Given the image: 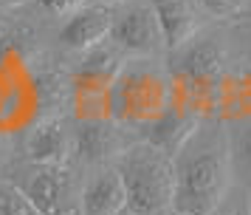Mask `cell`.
Segmentation results:
<instances>
[{
	"label": "cell",
	"instance_id": "cell-3",
	"mask_svg": "<svg viewBox=\"0 0 251 215\" xmlns=\"http://www.w3.org/2000/svg\"><path fill=\"white\" fill-rule=\"evenodd\" d=\"M175 102L167 57H130L110 85V119L125 130H147Z\"/></svg>",
	"mask_w": 251,
	"mask_h": 215
},
{
	"label": "cell",
	"instance_id": "cell-19",
	"mask_svg": "<svg viewBox=\"0 0 251 215\" xmlns=\"http://www.w3.org/2000/svg\"><path fill=\"white\" fill-rule=\"evenodd\" d=\"M93 3H104V6H122L125 0H93Z\"/></svg>",
	"mask_w": 251,
	"mask_h": 215
},
{
	"label": "cell",
	"instance_id": "cell-4",
	"mask_svg": "<svg viewBox=\"0 0 251 215\" xmlns=\"http://www.w3.org/2000/svg\"><path fill=\"white\" fill-rule=\"evenodd\" d=\"M116 173L122 176L130 215H167L175 198V161L161 147L147 139L130 142L113 158Z\"/></svg>",
	"mask_w": 251,
	"mask_h": 215
},
{
	"label": "cell",
	"instance_id": "cell-20",
	"mask_svg": "<svg viewBox=\"0 0 251 215\" xmlns=\"http://www.w3.org/2000/svg\"><path fill=\"white\" fill-rule=\"evenodd\" d=\"M246 213L251 215V192H249V195H246Z\"/></svg>",
	"mask_w": 251,
	"mask_h": 215
},
{
	"label": "cell",
	"instance_id": "cell-11",
	"mask_svg": "<svg viewBox=\"0 0 251 215\" xmlns=\"http://www.w3.org/2000/svg\"><path fill=\"white\" fill-rule=\"evenodd\" d=\"M125 210L127 195L122 176L113 164L96 167V173L82 184V215H122Z\"/></svg>",
	"mask_w": 251,
	"mask_h": 215
},
{
	"label": "cell",
	"instance_id": "cell-2",
	"mask_svg": "<svg viewBox=\"0 0 251 215\" xmlns=\"http://www.w3.org/2000/svg\"><path fill=\"white\" fill-rule=\"evenodd\" d=\"M167 65L175 85V105L198 113L201 119L215 116L220 85L234 68L228 40L203 29L195 40L170 51Z\"/></svg>",
	"mask_w": 251,
	"mask_h": 215
},
{
	"label": "cell",
	"instance_id": "cell-10",
	"mask_svg": "<svg viewBox=\"0 0 251 215\" xmlns=\"http://www.w3.org/2000/svg\"><path fill=\"white\" fill-rule=\"evenodd\" d=\"M25 153L37 164H68L74 156V124L62 116H46L28 130Z\"/></svg>",
	"mask_w": 251,
	"mask_h": 215
},
{
	"label": "cell",
	"instance_id": "cell-21",
	"mask_svg": "<svg viewBox=\"0 0 251 215\" xmlns=\"http://www.w3.org/2000/svg\"><path fill=\"white\" fill-rule=\"evenodd\" d=\"M122 215H130V213H127V210H125V213H122Z\"/></svg>",
	"mask_w": 251,
	"mask_h": 215
},
{
	"label": "cell",
	"instance_id": "cell-12",
	"mask_svg": "<svg viewBox=\"0 0 251 215\" xmlns=\"http://www.w3.org/2000/svg\"><path fill=\"white\" fill-rule=\"evenodd\" d=\"M198 124H201V116H198V113L186 111V108H181V105L172 102L170 111L164 113L155 124H150L147 130H144V139H147L150 145L161 147L164 153L175 156L178 147L189 139V133H192Z\"/></svg>",
	"mask_w": 251,
	"mask_h": 215
},
{
	"label": "cell",
	"instance_id": "cell-14",
	"mask_svg": "<svg viewBox=\"0 0 251 215\" xmlns=\"http://www.w3.org/2000/svg\"><path fill=\"white\" fill-rule=\"evenodd\" d=\"M0 215H40L34 204L25 198V192L14 181H0Z\"/></svg>",
	"mask_w": 251,
	"mask_h": 215
},
{
	"label": "cell",
	"instance_id": "cell-9",
	"mask_svg": "<svg viewBox=\"0 0 251 215\" xmlns=\"http://www.w3.org/2000/svg\"><path fill=\"white\" fill-rule=\"evenodd\" d=\"M150 3L158 14L161 31L167 40V54L195 40L212 20L201 6V0H150Z\"/></svg>",
	"mask_w": 251,
	"mask_h": 215
},
{
	"label": "cell",
	"instance_id": "cell-13",
	"mask_svg": "<svg viewBox=\"0 0 251 215\" xmlns=\"http://www.w3.org/2000/svg\"><path fill=\"white\" fill-rule=\"evenodd\" d=\"M228 139V158H231V176L251 192V111L220 119Z\"/></svg>",
	"mask_w": 251,
	"mask_h": 215
},
{
	"label": "cell",
	"instance_id": "cell-8",
	"mask_svg": "<svg viewBox=\"0 0 251 215\" xmlns=\"http://www.w3.org/2000/svg\"><path fill=\"white\" fill-rule=\"evenodd\" d=\"M113 14L116 6H104V3H88L82 6L79 11H74L68 20L62 23L59 29V45L65 51H74V54H82L93 45L104 43L110 37V29H113Z\"/></svg>",
	"mask_w": 251,
	"mask_h": 215
},
{
	"label": "cell",
	"instance_id": "cell-17",
	"mask_svg": "<svg viewBox=\"0 0 251 215\" xmlns=\"http://www.w3.org/2000/svg\"><path fill=\"white\" fill-rule=\"evenodd\" d=\"M243 17H246V29H243L240 48H243V60H246V65H251V6H249V11H246Z\"/></svg>",
	"mask_w": 251,
	"mask_h": 215
},
{
	"label": "cell",
	"instance_id": "cell-15",
	"mask_svg": "<svg viewBox=\"0 0 251 215\" xmlns=\"http://www.w3.org/2000/svg\"><path fill=\"white\" fill-rule=\"evenodd\" d=\"M212 20H240L249 11L251 0H201Z\"/></svg>",
	"mask_w": 251,
	"mask_h": 215
},
{
	"label": "cell",
	"instance_id": "cell-6",
	"mask_svg": "<svg viewBox=\"0 0 251 215\" xmlns=\"http://www.w3.org/2000/svg\"><path fill=\"white\" fill-rule=\"evenodd\" d=\"M110 43L130 57H167V40L150 0H125L116 6Z\"/></svg>",
	"mask_w": 251,
	"mask_h": 215
},
{
	"label": "cell",
	"instance_id": "cell-1",
	"mask_svg": "<svg viewBox=\"0 0 251 215\" xmlns=\"http://www.w3.org/2000/svg\"><path fill=\"white\" fill-rule=\"evenodd\" d=\"M175 161V198L172 213L217 215L223 210L231 187V158H228L226 127L217 116H206L189 139L172 156Z\"/></svg>",
	"mask_w": 251,
	"mask_h": 215
},
{
	"label": "cell",
	"instance_id": "cell-5",
	"mask_svg": "<svg viewBox=\"0 0 251 215\" xmlns=\"http://www.w3.org/2000/svg\"><path fill=\"white\" fill-rule=\"evenodd\" d=\"M9 181L25 192L40 215H82V184H76V176H71L68 164L28 161Z\"/></svg>",
	"mask_w": 251,
	"mask_h": 215
},
{
	"label": "cell",
	"instance_id": "cell-18",
	"mask_svg": "<svg viewBox=\"0 0 251 215\" xmlns=\"http://www.w3.org/2000/svg\"><path fill=\"white\" fill-rule=\"evenodd\" d=\"M25 3H31V0H0V11H9V9H20ZM37 3V0H34Z\"/></svg>",
	"mask_w": 251,
	"mask_h": 215
},
{
	"label": "cell",
	"instance_id": "cell-7",
	"mask_svg": "<svg viewBox=\"0 0 251 215\" xmlns=\"http://www.w3.org/2000/svg\"><path fill=\"white\" fill-rule=\"evenodd\" d=\"M125 127L113 119H76L74 122V156H79L91 167L113 164V158L125 150Z\"/></svg>",
	"mask_w": 251,
	"mask_h": 215
},
{
	"label": "cell",
	"instance_id": "cell-16",
	"mask_svg": "<svg viewBox=\"0 0 251 215\" xmlns=\"http://www.w3.org/2000/svg\"><path fill=\"white\" fill-rule=\"evenodd\" d=\"M91 0H37L40 9H46L54 17H71L74 11H79L82 6H88Z\"/></svg>",
	"mask_w": 251,
	"mask_h": 215
}]
</instances>
